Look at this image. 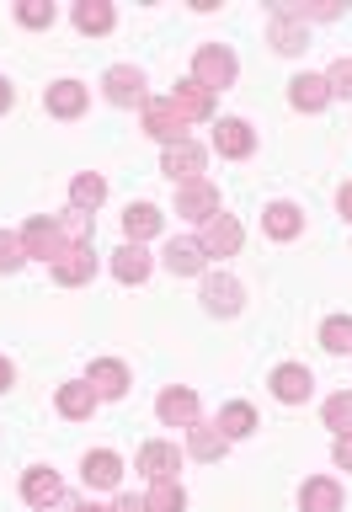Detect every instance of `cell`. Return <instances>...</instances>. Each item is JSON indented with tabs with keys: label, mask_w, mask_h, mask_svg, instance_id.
Instances as JSON below:
<instances>
[{
	"label": "cell",
	"mask_w": 352,
	"mask_h": 512,
	"mask_svg": "<svg viewBox=\"0 0 352 512\" xmlns=\"http://www.w3.org/2000/svg\"><path fill=\"white\" fill-rule=\"evenodd\" d=\"M235 75H240V59L224 43H203L198 54H192V80H198L203 91H230Z\"/></svg>",
	"instance_id": "1"
},
{
	"label": "cell",
	"mask_w": 352,
	"mask_h": 512,
	"mask_svg": "<svg viewBox=\"0 0 352 512\" xmlns=\"http://www.w3.org/2000/svg\"><path fill=\"white\" fill-rule=\"evenodd\" d=\"M160 171H166L176 187L203 182V171H208V150H203V144H192V139H176V144H166V155H160Z\"/></svg>",
	"instance_id": "2"
},
{
	"label": "cell",
	"mask_w": 352,
	"mask_h": 512,
	"mask_svg": "<svg viewBox=\"0 0 352 512\" xmlns=\"http://www.w3.org/2000/svg\"><path fill=\"white\" fill-rule=\"evenodd\" d=\"M203 310L208 315H219V320H230V315H240L246 310V288H240L230 272H203Z\"/></svg>",
	"instance_id": "3"
},
{
	"label": "cell",
	"mask_w": 352,
	"mask_h": 512,
	"mask_svg": "<svg viewBox=\"0 0 352 512\" xmlns=\"http://www.w3.org/2000/svg\"><path fill=\"white\" fill-rule=\"evenodd\" d=\"M160 262H166L171 278H203V272H208V251H203L198 235H176V240H166Z\"/></svg>",
	"instance_id": "4"
},
{
	"label": "cell",
	"mask_w": 352,
	"mask_h": 512,
	"mask_svg": "<svg viewBox=\"0 0 352 512\" xmlns=\"http://www.w3.org/2000/svg\"><path fill=\"white\" fill-rule=\"evenodd\" d=\"M102 96L112 107H144L150 96H144V70L139 64H112L102 75Z\"/></svg>",
	"instance_id": "5"
},
{
	"label": "cell",
	"mask_w": 352,
	"mask_h": 512,
	"mask_svg": "<svg viewBox=\"0 0 352 512\" xmlns=\"http://www.w3.org/2000/svg\"><path fill=\"white\" fill-rule=\"evenodd\" d=\"M16 235H22V251L38 256V262H59V256L70 251V246H64V235H59V219H43V214L27 219Z\"/></svg>",
	"instance_id": "6"
},
{
	"label": "cell",
	"mask_w": 352,
	"mask_h": 512,
	"mask_svg": "<svg viewBox=\"0 0 352 512\" xmlns=\"http://www.w3.org/2000/svg\"><path fill=\"white\" fill-rule=\"evenodd\" d=\"M198 240H203V251H208V256H235L240 246H246V224L219 208V214L198 230Z\"/></svg>",
	"instance_id": "7"
},
{
	"label": "cell",
	"mask_w": 352,
	"mask_h": 512,
	"mask_svg": "<svg viewBox=\"0 0 352 512\" xmlns=\"http://www.w3.org/2000/svg\"><path fill=\"white\" fill-rule=\"evenodd\" d=\"M155 416H160L166 427H198V422H203V406H198V395H192V390L171 384V390L155 395Z\"/></svg>",
	"instance_id": "8"
},
{
	"label": "cell",
	"mask_w": 352,
	"mask_h": 512,
	"mask_svg": "<svg viewBox=\"0 0 352 512\" xmlns=\"http://www.w3.org/2000/svg\"><path fill=\"white\" fill-rule=\"evenodd\" d=\"M267 384H272V395H278L283 406H304V400L315 395V374L304 363H278Z\"/></svg>",
	"instance_id": "9"
},
{
	"label": "cell",
	"mask_w": 352,
	"mask_h": 512,
	"mask_svg": "<svg viewBox=\"0 0 352 512\" xmlns=\"http://www.w3.org/2000/svg\"><path fill=\"white\" fill-rule=\"evenodd\" d=\"M144 134L160 139V144H176V139H187V118L171 107V96H160V102H144Z\"/></svg>",
	"instance_id": "10"
},
{
	"label": "cell",
	"mask_w": 352,
	"mask_h": 512,
	"mask_svg": "<svg viewBox=\"0 0 352 512\" xmlns=\"http://www.w3.org/2000/svg\"><path fill=\"white\" fill-rule=\"evenodd\" d=\"M176 214H182V219H192V224H208V219L219 214V187L208 182V176H203V182H187V187H176Z\"/></svg>",
	"instance_id": "11"
},
{
	"label": "cell",
	"mask_w": 352,
	"mask_h": 512,
	"mask_svg": "<svg viewBox=\"0 0 352 512\" xmlns=\"http://www.w3.org/2000/svg\"><path fill=\"white\" fill-rule=\"evenodd\" d=\"M86 102H91V91L80 86V80H54V86L43 91V107H48V118H80L86 112Z\"/></svg>",
	"instance_id": "12"
},
{
	"label": "cell",
	"mask_w": 352,
	"mask_h": 512,
	"mask_svg": "<svg viewBox=\"0 0 352 512\" xmlns=\"http://www.w3.org/2000/svg\"><path fill=\"white\" fill-rule=\"evenodd\" d=\"M80 480H86L91 491H112L123 480V459L112 454V448H91V454L80 459Z\"/></svg>",
	"instance_id": "13"
},
{
	"label": "cell",
	"mask_w": 352,
	"mask_h": 512,
	"mask_svg": "<svg viewBox=\"0 0 352 512\" xmlns=\"http://www.w3.org/2000/svg\"><path fill=\"white\" fill-rule=\"evenodd\" d=\"M214 150L224 160H246L256 150V134H251V123L246 118H219L214 123Z\"/></svg>",
	"instance_id": "14"
},
{
	"label": "cell",
	"mask_w": 352,
	"mask_h": 512,
	"mask_svg": "<svg viewBox=\"0 0 352 512\" xmlns=\"http://www.w3.org/2000/svg\"><path fill=\"white\" fill-rule=\"evenodd\" d=\"M150 267H155V256L144 246H134V240H123V246L112 251V278L128 283V288H139L144 278H150Z\"/></svg>",
	"instance_id": "15"
},
{
	"label": "cell",
	"mask_w": 352,
	"mask_h": 512,
	"mask_svg": "<svg viewBox=\"0 0 352 512\" xmlns=\"http://www.w3.org/2000/svg\"><path fill=\"white\" fill-rule=\"evenodd\" d=\"M171 107L182 112L187 123H214V91H203L198 80H182V86L171 91Z\"/></svg>",
	"instance_id": "16"
},
{
	"label": "cell",
	"mask_w": 352,
	"mask_h": 512,
	"mask_svg": "<svg viewBox=\"0 0 352 512\" xmlns=\"http://www.w3.org/2000/svg\"><path fill=\"white\" fill-rule=\"evenodd\" d=\"M86 384L96 390V400H123V395H128V368H123L118 358H96L91 374H86Z\"/></svg>",
	"instance_id": "17"
},
{
	"label": "cell",
	"mask_w": 352,
	"mask_h": 512,
	"mask_svg": "<svg viewBox=\"0 0 352 512\" xmlns=\"http://www.w3.org/2000/svg\"><path fill=\"white\" fill-rule=\"evenodd\" d=\"M22 496H27V507L48 512V507L64 502V480H59L54 470H27V475H22Z\"/></svg>",
	"instance_id": "18"
},
{
	"label": "cell",
	"mask_w": 352,
	"mask_h": 512,
	"mask_svg": "<svg viewBox=\"0 0 352 512\" xmlns=\"http://www.w3.org/2000/svg\"><path fill=\"white\" fill-rule=\"evenodd\" d=\"M139 470L150 475V480H176V470H182V448L176 443H144L139 448Z\"/></svg>",
	"instance_id": "19"
},
{
	"label": "cell",
	"mask_w": 352,
	"mask_h": 512,
	"mask_svg": "<svg viewBox=\"0 0 352 512\" xmlns=\"http://www.w3.org/2000/svg\"><path fill=\"white\" fill-rule=\"evenodd\" d=\"M54 406H59V416L64 422H86V416L102 406V400H96V390L86 379H75V384H59V395H54Z\"/></svg>",
	"instance_id": "20"
},
{
	"label": "cell",
	"mask_w": 352,
	"mask_h": 512,
	"mask_svg": "<svg viewBox=\"0 0 352 512\" xmlns=\"http://www.w3.org/2000/svg\"><path fill=\"white\" fill-rule=\"evenodd\" d=\"M160 230H166V214H160L155 203H128V214H123V235L134 240V246H144V240H155Z\"/></svg>",
	"instance_id": "21"
},
{
	"label": "cell",
	"mask_w": 352,
	"mask_h": 512,
	"mask_svg": "<svg viewBox=\"0 0 352 512\" xmlns=\"http://www.w3.org/2000/svg\"><path fill=\"white\" fill-rule=\"evenodd\" d=\"M299 507L304 512H342V486L331 475H310L299 486Z\"/></svg>",
	"instance_id": "22"
},
{
	"label": "cell",
	"mask_w": 352,
	"mask_h": 512,
	"mask_svg": "<svg viewBox=\"0 0 352 512\" xmlns=\"http://www.w3.org/2000/svg\"><path fill=\"white\" fill-rule=\"evenodd\" d=\"M262 230H267L272 240H294V235L304 230V208H299V203H283V198L267 203V208H262Z\"/></svg>",
	"instance_id": "23"
},
{
	"label": "cell",
	"mask_w": 352,
	"mask_h": 512,
	"mask_svg": "<svg viewBox=\"0 0 352 512\" xmlns=\"http://www.w3.org/2000/svg\"><path fill=\"white\" fill-rule=\"evenodd\" d=\"M91 278H96V251L91 246L64 251L59 262H54V283H64V288H80V283H91Z\"/></svg>",
	"instance_id": "24"
},
{
	"label": "cell",
	"mask_w": 352,
	"mask_h": 512,
	"mask_svg": "<svg viewBox=\"0 0 352 512\" xmlns=\"http://www.w3.org/2000/svg\"><path fill=\"white\" fill-rule=\"evenodd\" d=\"M288 102H294V112H320L331 102V91H326V75H294L288 80Z\"/></svg>",
	"instance_id": "25"
},
{
	"label": "cell",
	"mask_w": 352,
	"mask_h": 512,
	"mask_svg": "<svg viewBox=\"0 0 352 512\" xmlns=\"http://www.w3.org/2000/svg\"><path fill=\"white\" fill-rule=\"evenodd\" d=\"M187 454L192 459H203V464H219L224 454H230V438H224L219 427H187Z\"/></svg>",
	"instance_id": "26"
},
{
	"label": "cell",
	"mask_w": 352,
	"mask_h": 512,
	"mask_svg": "<svg viewBox=\"0 0 352 512\" xmlns=\"http://www.w3.org/2000/svg\"><path fill=\"white\" fill-rule=\"evenodd\" d=\"M267 43L278 48V54H304L310 48V27L294 22V16H272V27H267Z\"/></svg>",
	"instance_id": "27"
},
{
	"label": "cell",
	"mask_w": 352,
	"mask_h": 512,
	"mask_svg": "<svg viewBox=\"0 0 352 512\" xmlns=\"http://www.w3.org/2000/svg\"><path fill=\"white\" fill-rule=\"evenodd\" d=\"M75 27L86 32V38H107V32L118 27V11H112L107 0H80V6H75Z\"/></svg>",
	"instance_id": "28"
},
{
	"label": "cell",
	"mask_w": 352,
	"mask_h": 512,
	"mask_svg": "<svg viewBox=\"0 0 352 512\" xmlns=\"http://www.w3.org/2000/svg\"><path fill=\"white\" fill-rule=\"evenodd\" d=\"M230 443H240V438H251L256 432V411L246 406V400H230V406H219V422H214Z\"/></svg>",
	"instance_id": "29"
},
{
	"label": "cell",
	"mask_w": 352,
	"mask_h": 512,
	"mask_svg": "<svg viewBox=\"0 0 352 512\" xmlns=\"http://www.w3.org/2000/svg\"><path fill=\"white\" fill-rule=\"evenodd\" d=\"M102 198H107V182L96 171H80L75 182H70V208H80V214H96Z\"/></svg>",
	"instance_id": "30"
},
{
	"label": "cell",
	"mask_w": 352,
	"mask_h": 512,
	"mask_svg": "<svg viewBox=\"0 0 352 512\" xmlns=\"http://www.w3.org/2000/svg\"><path fill=\"white\" fill-rule=\"evenodd\" d=\"M320 422H326L336 438H352V390L326 395V406H320Z\"/></svg>",
	"instance_id": "31"
},
{
	"label": "cell",
	"mask_w": 352,
	"mask_h": 512,
	"mask_svg": "<svg viewBox=\"0 0 352 512\" xmlns=\"http://www.w3.org/2000/svg\"><path fill=\"white\" fill-rule=\"evenodd\" d=\"M144 507H150V512H187V491L176 486V480H150Z\"/></svg>",
	"instance_id": "32"
},
{
	"label": "cell",
	"mask_w": 352,
	"mask_h": 512,
	"mask_svg": "<svg viewBox=\"0 0 352 512\" xmlns=\"http://www.w3.org/2000/svg\"><path fill=\"white\" fill-rule=\"evenodd\" d=\"M59 235H64V246H70V251L91 246V235H96V214H80V208H70V214L59 219Z\"/></svg>",
	"instance_id": "33"
},
{
	"label": "cell",
	"mask_w": 352,
	"mask_h": 512,
	"mask_svg": "<svg viewBox=\"0 0 352 512\" xmlns=\"http://www.w3.org/2000/svg\"><path fill=\"white\" fill-rule=\"evenodd\" d=\"M320 347L336 352V358H342V352H352V315H331L326 326H320Z\"/></svg>",
	"instance_id": "34"
},
{
	"label": "cell",
	"mask_w": 352,
	"mask_h": 512,
	"mask_svg": "<svg viewBox=\"0 0 352 512\" xmlns=\"http://www.w3.org/2000/svg\"><path fill=\"white\" fill-rule=\"evenodd\" d=\"M54 0H22V6H16V22L22 27H54Z\"/></svg>",
	"instance_id": "35"
},
{
	"label": "cell",
	"mask_w": 352,
	"mask_h": 512,
	"mask_svg": "<svg viewBox=\"0 0 352 512\" xmlns=\"http://www.w3.org/2000/svg\"><path fill=\"white\" fill-rule=\"evenodd\" d=\"M326 91H331V102H352V59H336L326 70Z\"/></svg>",
	"instance_id": "36"
},
{
	"label": "cell",
	"mask_w": 352,
	"mask_h": 512,
	"mask_svg": "<svg viewBox=\"0 0 352 512\" xmlns=\"http://www.w3.org/2000/svg\"><path fill=\"white\" fill-rule=\"evenodd\" d=\"M22 262H27V251H22V235L0 230V272H16Z\"/></svg>",
	"instance_id": "37"
},
{
	"label": "cell",
	"mask_w": 352,
	"mask_h": 512,
	"mask_svg": "<svg viewBox=\"0 0 352 512\" xmlns=\"http://www.w3.org/2000/svg\"><path fill=\"white\" fill-rule=\"evenodd\" d=\"M331 459L342 464V470H352V438H336V448H331Z\"/></svg>",
	"instance_id": "38"
},
{
	"label": "cell",
	"mask_w": 352,
	"mask_h": 512,
	"mask_svg": "<svg viewBox=\"0 0 352 512\" xmlns=\"http://www.w3.org/2000/svg\"><path fill=\"white\" fill-rule=\"evenodd\" d=\"M112 512H150V507H144V496H118V502H112Z\"/></svg>",
	"instance_id": "39"
},
{
	"label": "cell",
	"mask_w": 352,
	"mask_h": 512,
	"mask_svg": "<svg viewBox=\"0 0 352 512\" xmlns=\"http://www.w3.org/2000/svg\"><path fill=\"white\" fill-rule=\"evenodd\" d=\"M336 208H342V219H347V224H352V182H347V187H342V192H336Z\"/></svg>",
	"instance_id": "40"
},
{
	"label": "cell",
	"mask_w": 352,
	"mask_h": 512,
	"mask_svg": "<svg viewBox=\"0 0 352 512\" xmlns=\"http://www.w3.org/2000/svg\"><path fill=\"white\" fill-rule=\"evenodd\" d=\"M11 102H16V91H11V80L0 75V112H11Z\"/></svg>",
	"instance_id": "41"
},
{
	"label": "cell",
	"mask_w": 352,
	"mask_h": 512,
	"mask_svg": "<svg viewBox=\"0 0 352 512\" xmlns=\"http://www.w3.org/2000/svg\"><path fill=\"white\" fill-rule=\"evenodd\" d=\"M11 379H16V368H11L6 358H0V395H6V390H11Z\"/></svg>",
	"instance_id": "42"
},
{
	"label": "cell",
	"mask_w": 352,
	"mask_h": 512,
	"mask_svg": "<svg viewBox=\"0 0 352 512\" xmlns=\"http://www.w3.org/2000/svg\"><path fill=\"white\" fill-rule=\"evenodd\" d=\"M75 512H112V507H96V502H86V507H75Z\"/></svg>",
	"instance_id": "43"
}]
</instances>
